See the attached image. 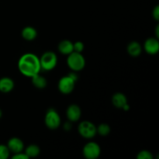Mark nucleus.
<instances>
[{
	"mask_svg": "<svg viewBox=\"0 0 159 159\" xmlns=\"http://www.w3.org/2000/svg\"><path fill=\"white\" fill-rule=\"evenodd\" d=\"M18 69L23 75L31 78L40 72V58L33 53H26L18 61Z\"/></svg>",
	"mask_w": 159,
	"mask_h": 159,
	"instance_id": "f257e3e1",
	"label": "nucleus"
},
{
	"mask_svg": "<svg viewBox=\"0 0 159 159\" xmlns=\"http://www.w3.org/2000/svg\"><path fill=\"white\" fill-rule=\"evenodd\" d=\"M77 80L78 75L75 71H72L68 75L61 78L57 83V88H58L59 92L65 95L71 93L74 90Z\"/></svg>",
	"mask_w": 159,
	"mask_h": 159,
	"instance_id": "f03ea898",
	"label": "nucleus"
},
{
	"mask_svg": "<svg viewBox=\"0 0 159 159\" xmlns=\"http://www.w3.org/2000/svg\"><path fill=\"white\" fill-rule=\"evenodd\" d=\"M67 65L68 68L75 72L82 71L85 66V58L82 53L71 52L67 57Z\"/></svg>",
	"mask_w": 159,
	"mask_h": 159,
	"instance_id": "7ed1b4c3",
	"label": "nucleus"
},
{
	"mask_svg": "<svg viewBox=\"0 0 159 159\" xmlns=\"http://www.w3.org/2000/svg\"><path fill=\"white\" fill-rule=\"evenodd\" d=\"M39 58L40 67L43 71H51L57 66V56L53 51H46Z\"/></svg>",
	"mask_w": 159,
	"mask_h": 159,
	"instance_id": "20e7f679",
	"label": "nucleus"
},
{
	"mask_svg": "<svg viewBox=\"0 0 159 159\" xmlns=\"http://www.w3.org/2000/svg\"><path fill=\"white\" fill-rule=\"evenodd\" d=\"M44 124L50 130H57L60 127L61 120L55 109H48L44 116Z\"/></svg>",
	"mask_w": 159,
	"mask_h": 159,
	"instance_id": "39448f33",
	"label": "nucleus"
},
{
	"mask_svg": "<svg viewBox=\"0 0 159 159\" xmlns=\"http://www.w3.org/2000/svg\"><path fill=\"white\" fill-rule=\"evenodd\" d=\"M78 131L80 136L85 139H92L97 134L96 125L89 120L82 121L78 126Z\"/></svg>",
	"mask_w": 159,
	"mask_h": 159,
	"instance_id": "423d86ee",
	"label": "nucleus"
},
{
	"mask_svg": "<svg viewBox=\"0 0 159 159\" xmlns=\"http://www.w3.org/2000/svg\"><path fill=\"white\" fill-rule=\"evenodd\" d=\"M100 154V146L94 141L86 143L82 148V155L86 159H97Z\"/></svg>",
	"mask_w": 159,
	"mask_h": 159,
	"instance_id": "0eeeda50",
	"label": "nucleus"
},
{
	"mask_svg": "<svg viewBox=\"0 0 159 159\" xmlns=\"http://www.w3.org/2000/svg\"><path fill=\"white\" fill-rule=\"evenodd\" d=\"M143 48L147 54L155 55L159 51L158 39L157 37H149L144 41Z\"/></svg>",
	"mask_w": 159,
	"mask_h": 159,
	"instance_id": "6e6552de",
	"label": "nucleus"
},
{
	"mask_svg": "<svg viewBox=\"0 0 159 159\" xmlns=\"http://www.w3.org/2000/svg\"><path fill=\"white\" fill-rule=\"evenodd\" d=\"M82 116V110L81 108L76 104H71L68 106L66 110V116L68 120L71 123L77 122L80 120Z\"/></svg>",
	"mask_w": 159,
	"mask_h": 159,
	"instance_id": "1a4fd4ad",
	"label": "nucleus"
},
{
	"mask_svg": "<svg viewBox=\"0 0 159 159\" xmlns=\"http://www.w3.org/2000/svg\"><path fill=\"white\" fill-rule=\"evenodd\" d=\"M7 147L9 148L10 153L17 154L22 152L24 150V143L20 138H12L8 141Z\"/></svg>",
	"mask_w": 159,
	"mask_h": 159,
	"instance_id": "9d476101",
	"label": "nucleus"
},
{
	"mask_svg": "<svg viewBox=\"0 0 159 159\" xmlns=\"http://www.w3.org/2000/svg\"><path fill=\"white\" fill-rule=\"evenodd\" d=\"M15 86L14 81L9 77H2L0 79V92L9 93L12 91Z\"/></svg>",
	"mask_w": 159,
	"mask_h": 159,
	"instance_id": "9b49d317",
	"label": "nucleus"
},
{
	"mask_svg": "<svg viewBox=\"0 0 159 159\" xmlns=\"http://www.w3.org/2000/svg\"><path fill=\"white\" fill-rule=\"evenodd\" d=\"M112 103L116 108L122 110L123 107L128 103V101L127 96L124 93H116L112 96Z\"/></svg>",
	"mask_w": 159,
	"mask_h": 159,
	"instance_id": "f8f14e48",
	"label": "nucleus"
},
{
	"mask_svg": "<svg viewBox=\"0 0 159 159\" xmlns=\"http://www.w3.org/2000/svg\"><path fill=\"white\" fill-rule=\"evenodd\" d=\"M142 46L138 41H131L130 43H128L127 47V51L128 54L134 57H138V56L141 55V52H142Z\"/></svg>",
	"mask_w": 159,
	"mask_h": 159,
	"instance_id": "ddd939ff",
	"label": "nucleus"
},
{
	"mask_svg": "<svg viewBox=\"0 0 159 159\" xmlns=\"http://www.w3.org/2000/svg\"><path fill=\"white\" fill-rule=\"evenodd\" d=\"M58 51L63 55H67L74 51L73 50V43L69 40H63L60 41L57 46Z\"/></svg>",
	"mask_w": 159,
	"mask_h": 159,
	"instance_id": "4468645a",
	"label": "nucleus"
},
{
	"mask_svg": "<svg viewBox=\"0 0 159 159\" xmlns=\"http://www.w3.org/2000/svg\"><path fill=\"white\" fill-rule=\"evenodd\" d=\"M21 36L25 40L32 41L37 37V31L34 27L30 26H25L21 31Z\"/></svg>",
	"mask_w": 159,
	"mask_h": 159,
	"instance_id": "2eb2a0df",
	"label": "nucleus"
},
{
	"mask_svg": "<svg viewBox=\"0 0 159 159\" xmlns=\"http://www.w3.org/2000/svg\"><path fill=\"white\" fill-rule=\"evenodd\" d=\"M31 82H32L34 86L37 89H43L46 88L47 85H48L47 79L43 75H40V73L31 77Z\"/></svg>",
	"mask_w": 159,
	"mask_h": 159,
	"instance_id": "dca6fc26",
	"label": "nucleus"
},
{
	"mask_svg": "<svg viewBox=\"0 0 159 159\" xmlns=\"http://www.w3.org/2000/svg\"><path fill=\"white\" fill-rule=\"evenodd\" d=\"M25 154L28 156V158H37L40 154V148L37 144H30L25 148Z\"/></svg>",
	"mask_w": 159,
	"mask_h": 159,
	"instance_id": "f3484780",
	"label": "nucleus"
},
{
	"mask_svg": "<svg viewBox=\"0 0 159 159\" xmlns=\"http://www.w3.org/2000/svg\"><path fill=\"white\" fill-rule=\"evenodd\" d=\"M96 132L100 136L107 137L111 132V127L107 124H100L98 127H96Z\"/></svg>",
	"mask_w": 159,
	"mask_h": 159,
	"instance_id": "a211bd4d",
	"label": "nucleus"
},
{
	"mask_svg": "<svg viewBox=\"0 0 159 159\" xmlns=\"http://www.w3.org/2000/svg\"><path fill=\"white\" fill-rule=\"evenodd\" d=\"M10 155V152L6 144H0V159H7Z\"/></svg>",
	"mask_w": 159,
	"mask_h": 159,
	"instance_id": "6ab92c4d",
	"label": "nucleus"
},
{
	"mask_svg": "<svg viewBox=\"0 0 159 159\" xmlns=\"http://www.w3.org/2000/svg\"><path fill=\"white\" fill-rule=\"evenodd\" d=\"M138 159H153L154 156L151 152L148 150H142L139 152L137 155Z\"/></svg>",
	"mask_w": 159,
	"mask_h": 159,
	"instance_id": "aec40b11",
	"label": "nucleus"
},
{
	"mask_svg": "<svg viewBox=\"0 0 159 159\" xmlns=\"http://www.w3.org/2000/svg\"><path fill=\"white\" fill-rule=\"evenodd\" d=\"M85 49V44L82 41H76L73 43V50L75 52L82 53Z\"/></svg>",
	"mask_w": 159,
	"mask_h": 159,
	"instance_id": "412c9836",
	"label": "nucleus"
},
{
	"mask_svg": "<svg viewBox=\"0 0 159 159\" xmlns=\"http://www.w3.org/2000/svg\"><path fill=\"white\" fill-rule=\"evenodd\" d=\"M12 159H29L27 155L25 153H23V152H20V153L14 154L13 156L12 157Z\"/></svg>",
	"mask_w": 159,
	"mask_h": 159,
	"instance_id": "4be33fe9",
	"label": "nucleus"
},
{
	"mask_svg": "<svg viewBox=\"0 0 159 159\" xmlns=\"http://www.w3.org/2000/svg\"><path fill=\"white\" fill-rule=\"evenodd\" d=\"M152 16L155 19L156 21H158L159 20V6L157 5L155 8L153 9V11H152Z\"/></svg>",
	"mask_w": 159,
	"mask_h": 159,
	"instance_id": "5701e85b",
	"label": "nucleus"
},
{
	"mask_svg": "<svg viewBox=\"0 0 159 159\" xmlns=\"http://www.w3.org/2000/svg\"><path fill=\"white\" fill-rule=\"evenodd\" d=\"M71 127H72V125H71V122H70V121H68V122H66L64 124V129L65 130H70Z\"/></svg>",
	"mask_w": 159,
	"mask_h": 159,
	"instance_id": "b1692460",
	"label": "nucleus"
},
{
	"mask_svg": "<svg viewBox=\"0 0 159 159\" xmlns=\"http://www.w3.org/2000/svg\"><path fill=\"white\" fill-rule=\"evenodd\" d=\"M158 30H159V25H157L156 28H155V36H156V37L158 39V37H159V32H158Z\"/></svg>",
	"mask_w": 159,
	"mask_h": 159,
	"instance_id": "393cba45",
	"label": "nucleus"
},
{
	"mask_svg": "<svg viewBox=\"0 0 159 159\" xmlns=\"http://www.w3.org/2000/svg\"><path fill=\"white\" fill-rule=\"evenodd\" d=\"M122 110H124V111H128V110H130V106H129V104L128 103L126 104V105L123 107Z\"/></svg>",
	"mask_w": 159,
	"mask_h": 159,
	"instance_id": "a878e982",
	"label": "nucleus"
},
{
	"mask_svg": "<svg viewBox=\"0 0 159 159\" xmlns=\"http://www.w3.org/2000/svg\"><path fill=\"white\" fill-rule=\"evenodd\" d=\"M2 110L0 109V119L2 118Z\"/></svg>",
	"mask_w": 159,
	"mask_h": 159,
	"instance_id": "bb28decb",
	"label": "nucleus"
}]
</instances>
